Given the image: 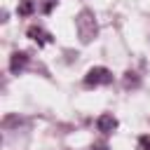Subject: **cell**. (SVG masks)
I'll return each mask as SVG.
<instances>
[{
    "label": "cell",
    "instance_id": "1",
    "mask_svg": "<svg viewBox=\"0 0 150 150\" xmlns=\"http://www.w3.org/2000/svg\"><path fill=\"white\" fill-rule=\"evenodd\" d=\"M75 30H77V38L82 42H91L98 33V26H96V19L89 9H82L75 19Z\"/></svg>",
    "mask_w": 150,
    "mask_h": 150
},
{
    "label": "cell",
    "instance_id": "2",
    "mask_svg": "<svg viewBox=\"0 0 150 150\" xmlns=\"http://www.w3.org/2000/svg\"><path fill=\"white\" fill-rule=\"evenodd\" d=\"M110 82H112V73L108 68H103V66H94L84 75V84L87 87H101V84H110Z\"/></svg>",
    "mask_w": 150,
    "mask_h": 150
},
{
    "label": "cell",
    "instance_id": "3",
    "mask_svg": "<svg viewBox=\"0 0 150 150\" xmlns=\"http://www.w3.org/2000/svg\"><path fill=\"white\" fill-rule=\"evenodd\" d=\"M96 129H98L101 134H112V131L117 129V117L110 115V112L98 115V117H96Z\"/></svg>",
    "mask_w": 150,
    "mask_h": 150
},
{
    "label": "cell",
    "instance_id": "4",
    "mask_svg": "<svg viewBox=\"0 0 150 150\" xmlns=\"http://www.w3.org/2000/svg\"><path fill=\"white\" fill-rule=\"evenodd\" d=\"M26 63H28V54H26V52H14L12 59H9V70H12L14 75H19V73L26 68Z\"/></svg>",
    "mask_w": 150,
    "mask_h": 150
},
{
    "label": "cell",
    "instance_id": "5",
    "mask_svg": "<svg viewBox=\"0 0 150 150\" xmlns=\"http://www.w3.org/2000/svg\"><path fill=\"white\" fill-rule=\"evenodd\" d=\"M28 38H30V40H35L40 47H42V45H47V42H52V35H49L47 30H42L40 26H30V28H28Z\"/></svg>",
    "mask_w": 150,
    "mask_h": 150
},
{
    "label": "cell",
    "instance_id": "6",
    "mask_svg": "<svg viewBox=\"0 0 150 150\" xmlns=\"http://www.w3.org/2000/svg\"><path fill=\"white\" fill-rule=\"evenodd\" d=\"M33 9H35L33 0H21V2H19V7H16L19 16H28V14H33Z\"/></svg>",
    "mask_w": 150,
    "mask_h": 150
},
{
    "label": "cell",
    "instance_id": "7",
    "mask_svg": "<svg viewBox=\"0 0 150 150\" xmlns=\"http://www.w3.org/2000/svg\"><path fill=\"white\" fill-rule=\"evenodd\" d=\"M136 84H138L136 73H127V75H124V87H136Z\"/></svg>",
    "mask_w": 150,
    "mask_h": 150
},
{
    "label": "cell",
    "instance_id": "8",
    "mask_svg": "<svg viewBox=\"0 0 150 150\" xmlns=\"http://www.w3.org/2000/svg\"><path fill=\"white\" fill-rule=\"evenodd\" d=\"M138 148L141 150H150V136H141L138 138Z\"/></svg>",
    "mask_w": 150,
    "mask_h": 150
},
{
    "label": "cell",
    "instance_id": "9",
    "mask_svg": "<svg viewBox=\"0 0 150 150\" xmlns=\"http://www.w3.org/2000/svg\"><path fill=\"white\" fill-rule=\"evenodd\" d=\"M54 2H56V0H45V5H42V12H45V14H49V12H52V7H54Z\"/></svg>",
    "mask_w": 150,
    "mask_h": 150
},
{
    "label": "cell",
    "instance_id": "10",
    "mask_svg": "<svg viewBox=\"0 0 150 150\" xmlns=\"http://www.w3.org/2000/svg\"><path fill=\"white\" fill-rule=\"evenodd\" d=\"M89 150H110V148H108L105 143H94V145H91Z\"/></svg>",
    "mask_w": 150,
    "mask_h": 150
}]
</instances>
